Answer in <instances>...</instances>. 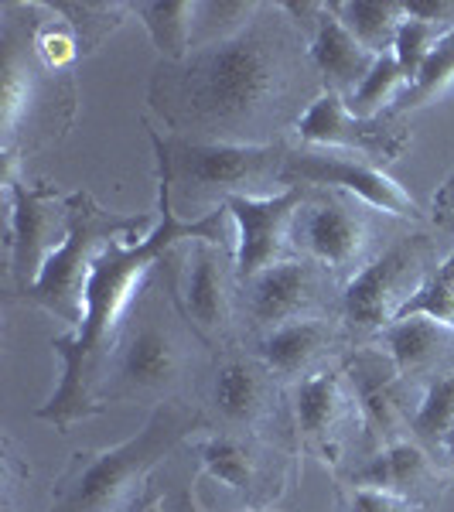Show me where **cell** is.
I'll return each instance as SVG.
<instances>
[{"instance_id":"cell-21","label":"cell","mask_w":454,"mask_h":512,"mask_svg":"<svg viewBox=\"0 0 454 512\" xmlns=\"http://www.w3.org/2000/svg\"><path fill=\"white\" fill-rule=\"evenodd\" d=\"M356 345L359 342L342 325V318H315L277 328V332L263 335L257 342H246V349L257 352L274 369L280 383L291 390V386L304 383V379L342 366Z\"/></svg>"},{"instance_id":"cell-3","label":"cell","mask_w":454,"mask_h":512,"mask_svg":"<svg viewBox=\"0 0 454 512\" xmlns=\"http://www.w3.org/2000/svg\"><path fill=\"white\" fill-rule=\"evenodd\" d=\"M178 267L181 246L151 270L123 315L103 376L96 383V400L103 407L110 403L161 407L168 400H192L188 393H202V376H209L216 352L202 342V335L188 325L181 311Z\"/></svg>"},{"instance_id":"cell-6","label":"cell","mask_w":454,"mask_h":512,"mask_svg":"<svg viewBox=\"0 0 454 512\" xmlns=\"http://www.w3.org/2000/svg\"><path fill=\"white\" fill-rule=\"evenodd\" d=\"M151 130V127H147ZM294 140L263 147L243 144H198L175 134L151 130L158 154V185L168 188L178 216H209L229 198H270L284 175V161Z\"/></svg>"},{"instance_id":"cell-29","label":"cell","mask_w":454,"mask_h":512,"mask_svg":"<svg viewBox=\"0 0 454 512\" xmlns=\"http://www.w3.org/2000/svg\"><path fill=\"white\" fill-rule=\"evenodd\" d=\"M451 86H454V31H448V35L437 41V48L431 52V59H427L420 79L400 99H396V106L390 113H393V117L407 120V113H414V110H420V106H427V103H434V99L441 96L444 89H451Z\"/></svg>"},{"instance_id":"cell-16","label":"cell","mask_w":454,"mask_h":512,"mask_svg":"<svg viewBox=\"0 0 454 512\" xmlns=\"http://www.w3.org/2000/svg\"><path fill=\"white\" fill-rule=\"evenodd\" d=\"M291 417L297 451L342 475L349 448L356 441L362 444V410L345 366L291 386Z\"/></svg>"},{"instance_id":"cell-30","label":"cell","mask_w":454,"mask_h":512,"mask_svg":"<svg viewBox=\"0 0 454 512\" xmlns=\"http://www.w3.org/2000/svg\"><path fill=\"white\" fill-rule=\"evenodd\" d=\"M441 38H444L441 28H434V24H427L420 18H410V14H407L400 35H396L393 55H396V62H400V69H403V76H407L410 86L420 79V72H424V65H427V59H431V52L437 48V41H441Z\"/></svg>"},{"instance_id":"cell-17","label":"cell","mask_w":454,"mask_h":512,"mask_svg":"<svg viewBox=\"0 0 454 512\" xmlns=\"http://www.w3.org/2000/svg\"><path fill=\"white\" fill-rule=\"evenodd\" d=\"M362 410V458L414 437V417L424 390L400 376L396 362L379 345L366 342L342 362Z\"/></svg>"},{"instance_id":"cell-33","label":"cell","mask_w":454,"mask_h":512,"mask_svg":"<svg viewBox=\"0 0 454 512\" xmlns=\"http://www.w3.org/2000/svg\"><path fill=\"white\" fill-rule=\"evenodd\" d=\"M407 14L410 18L434 24V28H441L444 35L454 31V0H410Z\"/></svg>"},{"instance_id":"cell-12","label":"cell","mask_w":454,"mask_h":512,"mask_svg":"<svg viewBox=\"0 0 454 512\" xmlns=\"http://www.w3.org/2000/svg\"><path fill=\"white\" fill-rule=\"evenodd\" d=\"M178 301L188 325L212 352H226L243 342V277L236 270V246L192 239L181 246Z\"/></svg>"},{"instance_id":"cell-13","label":"cell","mask_w":454,"mask_h":512,"mask_svg":"<svg viewBox=\"0 0 454 512\" xmlns=\"http://www.w3.org/2000/svg\"><path fill=\"white\" fill-rule=\"evenodd\" d=\"M284 188H335V192L356 195L369 209L383 212V216L414 222L424 226L427 212L420 202L400 181H393L379 164H373L362 154L352 151H332V147H308L291 144V154L284 161V175H280Z\"/></svg>"},{"instance_id":"cell-4","label":"cell","mask_w":454,"mask_h":512,"mask_svg":"<svg viewBox=\"0 0 454 512\" xmlns=\"http://www.w3.org/2000/svg\"><path fill=\"white\" fill-rule=\"evenodd\" d=\"M38 0L0 4V164L62 144L79 106L76 69H55L35 45Z\"/></svg>"},{"instance_id":"cell-26","label":"cell","mask_w":454,"mask_h":512,"mask_svg":"<svg viewBox=\"0 0 454 512\" xmlns=\"http://www.w3.org/2000/svg\"><path fill=\"white\" fill-rule=\"evenodd\" d=\"M48 4L72 24L82 55H93L127 21V14H134L123 0H48Z\"/></svg>"},{"instance_id":"cell-22","label":"cell","mask_w":454,"mask_h":512,"mask_svg":"<svg viewBox=\"0 0 454 512\" xmlns=\"http://www.w3.org/2000/svg\"><path fill=\"white\" fill-rule=\"evenodd\" d=\"M373 345L390 355L400 376L420 390L434 379L454 376V328L431 315L396 318L373 338Z\"/></svg>"},{"instance_id":"cell-8","label":"cell","mask_w":454,"mask_h":512,"mask_svg":"<svg viewBox=\"0 0 454 512\" xmlns=\"http://www.w3.org/2000/svg\"><path fill=\"white\" fill-rule=\"evenodd\" d=\"M72 229L69 239L52 260L45 263L38 284L18 294V301L41 308L55 315L65 325L79 328L86 318V287L93 277V267L99 253L113 243V239H137L147 229L151 216L137 212V216H123V212H106L89 192H72Z\"/></svg>"},{"instance_id":"cell-37","label":"cell","mask_w":454,"mask_h":512,"mask_svg":"<svg viewBox=\"0 0 454 512\" xmlns=\"http://www.w3.org/2000/svg\"><path fill=\"white\" fill-rule=\"evenodd\" d=\"M444 451H448V454H451V458H454V431L448 434V441H444Z\"/></svg>"},{"instance_id":"cell-9","label":"cell","mask_w":454,"mask_h":512,"mask_svg":"<svg viewBox=\"0 0 454 512\" xmlns=\"http://www.w3.org/2000/svg\"><path fill=\"white\" fill-rule=\"evenodd\" d=\"M202 410L216 431L257 434L294 444L291 390L246 345L216 352L209 383L202 386Z\"/></svg>"},{"instance_id":"cell-7","label":"cell","mask_w":454,"mask_h":512,"mask_svg":"<svg viewBox=\"0 0 454 512\" xmlns=\"http://www.w3.org/2000/svg\"><path fill=\"white\" fill-rule=\"evenodd\" d=\"M454 253V239L441 229H414L390 239L366 270L345 284L342 325L359 345L390 328L407 304L424 291L444 260Z\"/></svg>"},{"instance_id":"cell-2","label":"cell","mask_w":454,"mask_h":512,"mask_svg":"<svg viewBox=\"0 0 454 512\" xmlns=\"http://www.w3.org/2000/svg\"><path fill=\"white\" fill-rule=\"evenodd\" d=\"M158 212L161 219L151 236L113 239L99 253L86 287V318L69 335L52 338V352L62 359V379L55 393L35 410V417L48 420L59 434H69L76 420L106 414V407L96 400V383L103 376L106 355L113 349V338L120 332L127 308L134 304L137 291L164 256L192 243V239L236 246V222L226 205L202 219L181 222L178 212L171 209L168 188L158 185Z\"/></svg>"},{"instance_id":"cell-24","label":"cell","mask_w":454,"mask_h":512,"mask_svg":"<svg viewBox=\"0 0 454 512\" xmlns=\"http://www.w3.org/2000/svg\"><path fill=\"white\" fill-rule=\"evenodd\" d=\"M332 14L356 35L359 45H366L376 55H390L407 21L403 0H328Z\"/></svg>"},{"instance_id":"cell-10","label":"cell","mask_w":454,"mask_h":512,"mask_svg":"<svg viewBox=\"0 0 454 512\" xmlns=\"http://www.w3.org/2000/svg\"><path fill=\"white\" fill-rule=\"evenodd\" d=\"M294 253L318 263L338 284L356 280L383 253L376 209L335 188H311L294 219Z\"/></svg>"},{"instance_id":"cell-19","label":"cell","mask_w":454,"mask_h":512,"mask_svg":"<svg viewBox=\"0 0 454 512\" xmlns=\"http://www.w3.org/2000/svg\"><path fill=\"white\" fill-rule=\"evenodd\" d=\"M338 478H345L352 485H369V489L403 495V499L437 512L444 492L454 482V458L451 454H437L427 444H420L417 437H410V441L366 454Z\"/></svg>"},{"instance_id":"cell-11","label":"cell","mask_w":454,"mask_h":512,"mask_svg":"<svg viewBox=\"0 0 454 512\" xmlns=\"http://www.w3.org/2000/svg\"><path fill=\"white\" fill-rule=\"evenodd\" d=\"M342 291L345 287L328 274L325 267L294 256L263 274L243 280V301H239V318H243V342L277 332L284 325L315 318H342Z\"/></svg>"},{"instance_id":"cell-25","label":"cell","mask_w":454,"mask_h":512,"mask_svg":"<svg viewBox=\"0 0 454 512\" xmlns=\"http://www.w3.org/2000/svg\"><path fill=\"white\" fill-rule=\"evenodd\" d=\"M130 11L144 21L161 62H181L195 52V0H161V4L140 0V4H130Z\"/></svg>"},{"instance_id":"cell-35","label":"cell","mask_w":454,"mask_h":512,"mask_svg":"<svg viewBox=\"0 0 454 512\" xmlns=\"http://www.w3.org/2000/svg\"><path fill=\"white\" fill-rule=\"evenodd\" d=\"M431 222L454 239V175L431 198Z\"/></svg>"},{"instance_id":"cell-14","label":"cell","mask_w":454,"mask_h":512,"mask_svg":"<svg viewBox=\"0 0 454 512\" xmlns=\"http://www.w3.org/2000/svg\"><path fill=\"white\" fill-rule=\"evenodd\" d=\"M4 192L11 205V233H7V274L14 297L38 284L45 263L59 253L72 229V205L48 181H21L18 171H4Z\"/></svg>"},{"instance_id":"cell-34","label":"cell","mask_w":454,"mask_h":512,"mask_svg":"<svg viewBox=\"0 0 454 512\" xmlns=\"http://www.w3.org/2000/svg\"><path fill=\"white\" fill-rule=\"evenodd\" d=\"M31 478V468L14 454V444L4 437V499H7V512H14V492L21 489V482Z\"/></svg>"},{"instance_id":"cell-20","label":"cell","mask_w":454,"mask_h":512,"mask_svg":"<svg viewBox=\"0 0 454 512\" xmlns=\"http://www.w3.org/2000/svg\"><path fill=\"white\" fill-rule=\"evenodd\" d=\"M311 188H284L270 198H229L226 209L236 222V270L243 280L294 260V219Z\"/></svg>"},{"instance_id":"cell-15","label":"cell","mask_w":454,"mask_h":512,"mask_svg":"<svg viewBox=\"0 0 454 512\" xmlns=\"http://www.w3.org/2000/svg\"><path fill=\"white\" fill-rule=\"evenodd\" d=\"M294 444L257 434L216 431L195 444V458L212 478L229 485L250 512H270L294 482Z\"/></svg>"},{"instance_id":"cell-1","label":"cell","mask_w":454,"mask_h":512,"mask_svg":"<svg viewBox=\"0 0 454 512\" xmlns=\"http://www.w3.org/2000/svg\"><path fill=\"white\" fill-rule=\"evenodd\" d=\"M325 96L311 45L284 4H260L239 35L154 65L147 106L168 134L198 144H280Z\"/></svg>"},{"instance_id":"cell-27","label":"cell","mask_w":454,"mask_h":512,"mask_svg":"<svg viewBox=\"0 0 454 512\" xmlns=\"http://www.w3.org/2000/svg\"><path fill=\"white\" fill-rule=\"evenodd\" d=\"M407 76H403L400 62L396 55H379V62L373 65V72L366 76V82L345 99L352 117H362V120H373V117H383L396 106V99L407 93Z\"/></svg>"},{"instance_id":"cell-31","label":"cell","mask_w":454,"mask_h":512,"mask_svg":"<svg viewBox=\"0 0 454 512\" xmlns=\"http://www.w3.org/2000/svg\"><path fill=\"white\" fill-rule=\"evenodd\" d=\"M403 315H431L454 328V253L437 267V274L427 280L424 291L407 304Z\"/></svg>"},{"instance_id":"cell-5","label":"cell","mask_w":454,"mask_h":512,"mask_svg":"<svg viewBox=\"0 0 454 512\" xmlns=\"http://www.w3.org/2000/svg\"><path fill=\"white\" fill-rule=\"evenodd\" d=\"M209 431L202 403L168 400L151 410L147 424L103 451H72L65 472L52 485L48 512H123L140 495H147V478L164 465L171 451L181 448L188 437Z\"/></svg>"},{"instance_id":"cell-18","label":"cell","mask_w":454,"mask_h":512,"mask_svg":"<svg viewBox=\"0 0 454 512\" xmlns=\"http://www.w3.org/2000/svg\"><path fill=\"white\" fill-rule=\"evenodd\" d=\"M297 144L308 147H332V151H352L362 154L373 164H393L407 154L410 140V123L403 117H393V113H383V117L362 120L352 117L349 106H345L342 96L325 93L315 106L308 110V117L297 123Z\"/></svg>"},{"instance_id":"cell-23","label":"cell","mask_w":454,"mask_h":512,"mask_svg":"<svg viewBox=\"0 0 454 512\" xmlns=\"http://www.w3.org/2000/svg\"><path fill=\"white\" fill-rule=\"evenodd\" d=\"M308 45H311V62H315L325 93L342 96V99H349L356 93L369 72H373V65L379 62L376 55L369 52L366 45H359L356 35L335 18L328 4L318 21L315 38H311Z\"/></svg>"},{"instance_id":"cell-36","label":"cell","mask_w":454,"mask_h":512,"mask_svg":"<svg viewBox=\"0 0 454 512\" xmlns=\"http://www.w3.org/2000/svg\"><path fill=\"white\" fill-rule=\"evenodd\" d=\"M161 509L164 512H205L195 502V489H192V485H178V489L164 492L161 495Z\"/></svg>"},{"instance_id":"cell-32","label":"cell","mask_w":454,"mask_h":512,"mask_svg":"<svg viewBox=\"0 0 454 512\" xmlns=\"http://www.w3.org/2000/svg\"><path fill=\"white\" fill-rule=\"evenodd\" d=\"M335 502L338 512H431L417 502L403 499V495L383 492V489H369V485H352L345 478L335 482Z\"/></svg>"},{"instance_id":"cell-28","label":"cell","mask_w":454,"mask_h":512,"mask_svg":"<svg viewBox=\"0 0 454 512\" xmlns=\"http://www.w3.org/2000/svg\"><path fill=\"white\" fill-rule=\"evenodd\" d=\"M454 431V376L434 379L431 386H424L420 407L414 417V437L420 444H427L437 454L444 451V441Z\"/></svg>"}]
</instances>
